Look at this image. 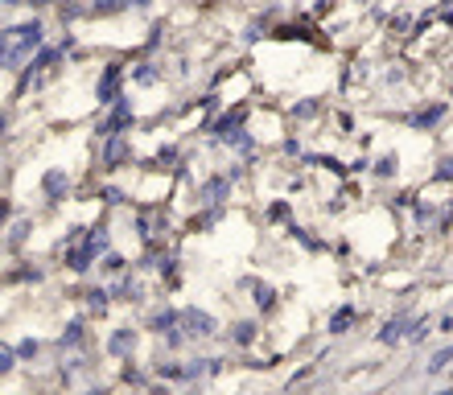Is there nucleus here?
Wrapping results in <instances>:
<instances>
[{
  "instance_id": "f8f14e48",
  "label": "nucleus",
  "mask_w": 453,
  "mask_h": 395,
  "mask_svg": "<svg viewBox=\"0 0 453 395\" xmlns=\"http://www.w3.org/2000/svg\"><path fill=\"white\" fill-rule=\"evenodd\" d=\"M148 330H153V334H161V338H165V334H173V330H181V309H169V305H165V309H157V313L148 317Z\"/></svg>"
},
{
  "instance_id": "9d476101",
  "label": "nucleus",
  "mask_w": 453,
  "mask_h": 395,
  "mask_svg": "<svg viewBox=\"0 0 453 395\" xmlns=\"http://www.w3.org/2000/svg\"><path fill=\"white\" fill-rule=\"evenodd\" d=\"M136 342H140V334L132 330V326H120V330H111V338H107V354L111 359H132V350H136Z\"/></svg>"
},
{
  "instance_id": "a878e982",
  "label": "nucleus",
  "mask_w": 453,
  "mask_h": 395,
  "mask_svg": "<svg viewBox=\"0 0 453 395\" xmlns=\"http://www.w3.org/2000/svg\"><path fill=\"white\" fill-rule=\"evenodd\" d=\"M120 8H128V0H95L91 16H107V12H120Z\"/></svg>"
},
{
  "instance_id": "0eeeda50",
  "label": "nucleus",
  "mask_w": 453,
  "mask_h": 395,
  "mask_svg": "<svg viewBox=\"0 0 453 395\" xmlns=\"http://www.w3.org/2000/svg\"><path fill=\"white\" fill-rule=\"evenodd\" d=\"M412 330H417V317H412V313H396L392 321H384V330H379L375 338H379V346H396V342L412 338Z\"/></svg>"
},
{
  "instance_id": "e433bc0d",
  "label": "nucleus",
  "mask_w": 453,
  "mask_h": 395,
  "mask_svg": "<svg viewBox=\"0 0 453 395\" xmlns=\"http://www.w3.org/2000/svg\"><path fill=\"white\" fill-rule=\"evenodd\" d=\"M285 153H289V157H301V144H297V140L289 136V140H285Z\"/></svg>"
},
{
  "instance_id": "a211bd4d",
  "label": "nucleus",
  "mask_w": 453,
  "mask_h": 395,
  "mask_svg": "<svg viewBox=\"0 0 453 395\" xmlns=\"http://www.w3.org/2000/svg\"><path fill=\"white\" fill-rule=\"evenodd\" d=\"M256 338H260V326H256V321H235V326H231V346L247 350Z\"/></svg>"
},
{
  "instance_id": "20e7f679",
  "label": "nucleus",
  "mask_w": 453,
  "mask_h": 395,
  "mask_svg": "<svg viewBox=\"0 0 453 395\" xmlns=\"http://www.w3.org/2000/svg\"><path fill=\"white\" fill-rule=\"evenodd\" d=\"M124 128H132V103H128V95H124L120 103H111L107 120H103L95 132H99V140H107V136H124Z\"/></svg>"
},
{
  "instance_id": "4be33fe9",
  "label": "nucleus",
  "mask_w": 453,
  "mask_h": 395,
  "mask_svg": "<svg viewBox=\"0 0 453 395\" xmlns=\"http://www.w3.org/2000/svg\"><path fill=\"white\" fill-rule=\"evenodd\" d=\"M99 268H103V272H107V276H124V272H128V260H124V256H120V251H107V256H103V264H99Z\"/></svg>"
},
{
  "instance_id": "c85d7f7f",
  "label": "nucleus",
  "mask_w": 453,
  "mask_h": 395,
  "mask_svg": "<svg viewBox=\"0 0 453 395\" xmlns=\"http://www.w3.org/2000/svg\"><path fill=\"white\" fill-rule=\"evenodd\" d=\"M8 280H12V284H21V280H25V284H37V280H41V268H21V272H12Z\"/></svg>"
},
{
  "instance_id": "bb28decb",
  "label": "nucleus",
  "mask_w": 453,
  "mask_h": 395,
  "mask_svg": "<svg viewBox=\"0 0 453 395\" xmlns=\"http://www.w3.org/2000/svg\"><path fill=\"white\" fill-rule=\"evenodd\" d=\"M450 359H453V346H445V350H437V354L429 359V375H441V371L450 367Z\"/></svg>"
},
{
  "instance_id": "423d86ee",
  "label": "nucleus",
  "mask_w": 453,
  "mask_h": 395,
  "mask_svg": "<svg viewBox=\"0 0 453 395\" xmlns=\"http://www.w3.org/2000/svg\"><path fill=\"white\" fill-rule=\"evenodd\" d=\"M181 330L190 334V338H214L219 334V321L206 313V309H181Z\"/></svg>"
},
{
  "instance_id": "473e14b6",
  "label": "nucleus",
  "mask_w": 453,
  "mask_h": 395,
  "mask_svg": "<svg viewBox=\"0 0 453 395\" xmlns=\"http://www.w3.org/2000/svg\"><path fill=\"white\" fill-rule=\"evenodd\" d=\"M268 218H272V223H285V218H289V202H272V206H268Z\"/></svg>"
},
{
  "instance_id": "f704fd0d",
  "label": "nucleus",
  "mask_w": 453,
  "mask_h": 395,
  "mask_svg": "<svg viewBox=\"0 0 453 395\" xmlns=\"http://www.w3.org/2000/svg\"><path fill=\"white\" fill-rule=\"evenodd\" d=\"M25 231H29V223H16L12 235H8V247H21V243H25Z\"/></svg>"
},
{
  "instance_id": "f3484780",
  "label": "nucleus",
  "mask_w": 453,
  "mask_h": 395,
  "mask_svg": "<svg viewBox=\"0 0 453 395\" xmlns=\"http://www.w3.org/2000/svg\"><path fill=\"white\" fill-rule=\"evenodd\" d=\"M82 342H87V321H82V317L66 321V330L58 334V346H62V350H74V346H82Z\"/></svg>"
},
{
  "instance_id": "7c9ffc66",
  "label": "nucleus",
  "mask_w": 453,
  "mask_h": 395,
  "mask_svg": "<svg viewBox=\"0 0 453 395\" xmlns=\"http://www.w3.org/2000/svg\"><path fill=\"white\" fill-rule=\"evenodd\" d=\"M124 383H136V387H144L148 379H144V371L140 367H132V359H128V367H124Z\"/></svg>"
},
{
  "instance_id": "4c0bfd02",
  "label": "nucleus",
  "mask_w": 453,
  "mask_h": 395,
  "mask_svg": "<svg viewBox=\"0 0 453 395\" xmlns=\"http://www.w3.org/2000/svg\"><path fill=\"white\" fill-rule=\"evenodd\" d=\"M371 165H375V161H367V157H359V161H355V165H351V169H355V173H367V169H371Z\"/></svg>"
},
{
  "instance_id": "ea45409f",
  "label": "nucleus",
  "mask_w": 453,
  "mask_h": 395,
  "mask_svg": "<svg viewBox=\"0 0 453 395\" xmlns=\"http://www.w3.org/2000/svg\"><path fill=\"white\" fill-rule=\"evenodd\" d=\"M29 8H45V4H54V0H25Z\"/></svg>"
},
{
  "instance_id": "5701e85b",
  "label": "nucleus",
  "mask_w": 453,
  "mask_h": 395,
  "mask_svg": "<svg viewBox=\"0 0 453 395\" xmlns=\"http://www.w3.org/2000/svg\"><path fill=\"white\" fill-rule=\"evenodd\" d=\"M132 78H136V82H140V87H153V82H157V78H161V70H157V66H153V62H140V66H136V70H132Z\"/></svg>"
},
{
  "instance_id": "2eb2a0df",
  "label": "nucleus",
  "mask_w": 453,
  "mask_h": 395,
  "mask_svg": "<svg viewBox=\"0 0 453 395\" xmlns=\"http://www.w3.org/2000/svg\"><path fill=\"white\" fill-rule=\"evenodd\" d=\"M111 297H115V301H132V305H136V301H140L144 293H140V280H136L132 272H124V276H120V280L111 284Z\"/></svg>"
},
{
  "instance_id": "2f4dec72",
  "label": "nucleus",
  "mask_w": 453,
  "mask_h": 395,
  "mask_svg": "<svg viewBox=\"0 0 453 395\" xmlns=\"http://www.w3.org/2000/svg\"><path fill=\"white\" fill-rule=\"evenodd\" d=\"M318 111H322V103H313V99L309 103H297V120H313Z\"/></svg>"
},
{
  "instance_id": "1a4fd4ad",
  "label": "nucleus",
  "mask_w": 453,
  "mask_h": 395,
  "mask_svg": "<svg viewBox=\"0 0 453 395\" xmlns=\"http://www.w3.org/2000/svg\"><path fill=\"white\" fill-rule=\"evenodd\" d=\"M41 194H45L49 202H66V198H70V173L58 169V165L45 169V173H41Z\"/></svg>"
},
{
  "instance_id": "58836bf2",
  "label": "nucleus",
  "mask_w": 453,
  "mask_h": 395,
  "mask_svg": "<svg viewBox=\"0 0 453 395\" xmlns=\"http://www.w3.org/2000/svg\"><path fill=\"white\" fill-rule=\"evenodd\" d=\"M144 395H173V392H169V387H161V383H157V387H148V392H144Z\"/></svg>"
},
{
  "instance_id": "72a5a7b5",
  "label": "nucleus",
  "mask_w": 453,
  "mask_h": 395,
  "mask_svg": "<svg viewBox=\"0 0 453 395\" xmlns=\"http://www.w3.org/2000/svg\"><path fill=\"white\" fill-rule=\"evenodd\" d=\"M412 214H417V223L425 227V223H433V206H425V202H412Z\"/></svg>"
},
{
  "instance_id": "c9c22d12",
  "label": "nucleus",
  "mask_w": 453,
  "mask_h": 395,
  "mask_svg": "<svg viewBox=\"0 0 453 395\" xmlns=\"http://www.w3.org/2000/svg\"><path fill=\"white\" fill-rule=\"evenodd\" d=\"M437 177H441V181H453V157H445V161H441V169H437Z\"/></svg>"
},
{
  "instance_id": "37998d69",
  "label": "nucleus",
  "mask_w": 453,
  "mask_h": 395,
  "mask_svg": "<svg viewBox=\"0 0 453 395\" xmlns=\"http://www.w3.org/2000/svg\"><path fill=\"white\" fill-rule=\"evenodd\" d=\"M437 395H453V392H437Z\"/></svg>"
},
{
  "instance_id": "412c9836",
  "label": "nucleus",
  "mask_w": 453,
  "mask_h": 395,
  "mask_svg": "<svg viewBox=\"0 0 453 395\" xmlns=\"http://www.w3.org/2000/svg\"><path fill=\"white\" fill-rule=\"evenodd\" d=\"M289 235H293V239H297V243H301L305 251H326V243H322V239H313V235H309L305 227H297V223L289 227Z\"/></svg>"
},
{
  "instance_id": "f03ea898",
  "label": "nucleus",
  "mask_w": 453,
  "mask_h": 395,
  "mask_svg": "<svg viewBox=\"0 0 453 395\" xmlns=\"http://www.w3.org/2000/svg\"><path fill=\"white\" fill-rule=\"evenodd\" d=\"M107 247H111V235H107V227L99 223V227H91V231H87V239H82V243L66 247V268H70L74 276H87V272L95 268V260H99V256H107Z\"/></svg>"
},
{
  "instance_id": "c756f323",
  "label": "nucleus",
  "mask_w": 453,
  "mask_h": 395,
  "mask_svg": "<svg viewBox=\"0 0 453 395\" xmlns=\"http://www.w3.org/2000/svg\"><path fill=\"white\" fill-rule=\"evenodd\" d=\"M12 367H16V346H4V350H0V371L12 375Z\"/></svg>"
},
{
  "instance_id": "6e6552de",
  "label": "nucleus",
  "mask_w": 453,
  "mask_h": 395,
  "mask_svg": "<svg viewBox=\"0 0 453 395\" xmlns=\"http://www.w3.org/2000/svg\"><path fill=\"white\" fill-rule=\"evenodd\" d=\"M99 161H103V169H120L124 161H132V140L128 136H107Z\"/></svg>"
},
{
  "instance_id": "6ab92c4d",
  "label": "nucleus",
  "mask_w": 453,
  "mask_h": 395,
  "mask_svg": "<svg viewBox=\"0 0 453 395\" xmlns=\"http://www.w3.org/2000/svg\"><path fill=\"white\" fill-rule=\"evenodd\" d=\"M223 214H227V206H206L202 214L190 218V231H210L214 223H223Z\"/></svg>"
},
{
  "instance_id": "9b49d317",
  "label": "nucleus",
  "mask_w": 453,
  "mask_h": 395,
  "mask_svg": "<svg viewBox=\"0 0 453 395\" xmlns=\"http://www.w3.org/2000/svg\"><path fill=\"white\" fill-rule=\"evenodd\" d=\"M445 111H450L445 103H433V107H421V111H412L404 124H408V128H417V132H429V128H437V124L445 120Z\"/></svg>"
},
{
  "instance_id": "cd10ccee",
  "label": "nucleus",
  "mask_w": 453,
  "mask_h": 395,
  "mask_svg": "<svg viewBox=\"0 0 453 395\" xmlns=\"http://www.w3.org/2000/svg\"><path fill=\"white\" fill-rule=\"evenodd\" d=\"M37 350H41V342H37V338H21V342H16V359H25V363H29V359H37Z\"/></svg>"
},
{
  "instance_id": "aec40b11",
  "label": "nucleus",
  "mask_w": 453,
  "mask_h": 395,
  "mask_svg": "<svg viewBox=\"0 0 453 395\" xmlns=\"http://www.w3.org/2000/svg\"><path fill=\"white\" fill-rule=\"evenodd\" d=\"M396 169H400V157H396V153H384V157L375 161V169H371V173H375L379 181H392V177H396Z\"/></svg>"
},
{
  "instance_id": "39448f33",
  "label": "nucleus",
  "mask_w": 453,
  "mask_h": 395,
  "mask_svg": "<svg viewBox=\"0 0 453 395\" xmlns=\"http://www.w3.org/2000/svg\"><path fill=\"white\" fill-rule=\"evenodd\" d=\"M231 185H235V177H231V173L206 177V181L198 185V202H202V206H223V202L231 198Z\"/></svg>"
},
{
  "instance_id": "79ce46f5",
  "label": "nucleus",
  "mask_w": 453,
  "mask_h": 395,
  "mask_svg": "<svg viewBox=\"0 0 453 395\" xmlns=\"http://www.w3.org/2000/svg\"><path fill=\"white\" fill-rule=\"evenodd\" d=\"M16 4H25V0H4V8H16Z\"/></svg>"
},
{
  "instance_id": "4468645a",
  "label": "nucleus",
  "mask_w": 453,
  "mask_h": 395,
  "mask_svg": "<svg viewBox=\"0 0 453 395\" xmlns=\"http://www.w3.org/2000/svg\"><path fill=\"white\" fill-rule=\"evenodd\" d=\"M355 321H359V309L346 301V305H338V309L330 313V334H334V338H342V334H351V326H355Z\"/></svg>"
},
{
  "instance_id": "b1692460",
  "label": "nucleus",
  "mask_w": 453,
  "mask_h": 395,
  "mask_svg": "<svg viewBox=\"0 0 453 395\" xmlns=\"http://www.w3.org/2000/svg\"><path fill=\"white\" fill-rule=\"evenodd\" d=\"M99 202H103V206H124L128 194H124L120 185H99Z\"/></svg>"
},
{
  "instance_id": "dca6fc26",
  "label": "nucleus",
  "mask_w": 453,
  "mask_h": 395,
  "mask_svg": "<svg viewBox=\"0 0 453 395\" xmlns=\"http://www.w3.org/2000/svg\"><path fill=\"white\" fill-rule=\"evenodd\" d=\"M252 301H256V309H260V313H272V309L280 305L276 289H272V284H264V280H252Z\"/></svg>"
},
{
  "instance_id": "7ed1b4c3",
  "label": "nucleus",
  "mask_w": 453,
  "mask_h": 395,
  "mask_svg": "<svg viewBox=\"0 0 453 395\" xmlns=\"http://www.w3.org/2000/svg\"><path fill=\"white\" fill-rule=\"evenodd\" d=\"M95 99H99V107H111V103L124 99V62H107L103 66V74L95 82Z\"/></svg>"
},
{
  "instance_id": "f257e3e1",
  "label": "nucleus",
  "mask_w": 453,
  "mask_h": 395,
  "mask_svg": "<svg viewBox=\"0 0 453 395\" xmlns=\"http://www.w3.org/2000/svg\"><path fill=\"white\" fill-rule=\"evenodd\" d=\"M41 41H45L41 21L8 25V29H4V66H8V70H21V62H29L33 49H41Z\"/></svg>"
},
{
  "instance_id": "ddd939ff",
  "label": "nucleus",
  "mask_w": 453,
  "mask_h": 395,
  "mask_svg": "<svg viewBox=\"0 0 453 395\" xmlns=\"http://www.w3.org/2000/svg\"><path fill=\"white\" fill-rule=\"evenodd\" d=\"M82 301H87V313L103 317V313H107V305H111L115 297H111V284H95V289H87V293H82Z\"/></svg>"
},
{
  "instance_id": "393cba45",
  "label": "nucleus",
  "mask_w": 453,
  "mask_h": 395,
  "mask_svg": "<svg viewBox=\"0 0 453 395\" xmlns=\"http://www.w3.org/2000/svg\"><path fill=\"white\" fill-rule=\"evenodd\" d=\"M157 379H169V383H181V379H186V367H181V363H161V367H157Z\"/></svg>"
},
{
  "instance_id": "a19ab883",
  "label": "nucleus",
  "mask_w": 453,
  "mask_h": 395,
  "mask_svg": "<svg viewBox=\"0 0 453 395\" xmlns=\"http://www.w3.org/2000/svg\"><path fill=\"white\" fill-rule=\"evenodd\" d=\"M128 4H136V8H148V4H153V0H128Z\"/></svg>"
}]
</instances>
